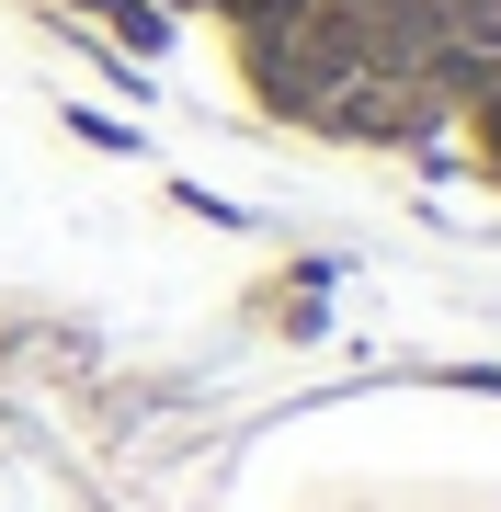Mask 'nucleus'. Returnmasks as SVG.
Segmentation results:
<instances>
[{
    "label": "nucleus",
    "instance_id": "f257e3e1",
    "mask_svg": "<svg viewBox=\"0 0 501 512\" xmlns=\"http://www.w3.org/2000/svg\"><path fill=\"white\" fill-rule=\"evenodd\" d=\"M445 80L501 148V0H445Z\"/></svg>",
    "mask_w": 501,
    "mask_h": 512
}]
</instances>
